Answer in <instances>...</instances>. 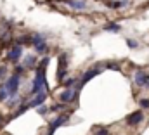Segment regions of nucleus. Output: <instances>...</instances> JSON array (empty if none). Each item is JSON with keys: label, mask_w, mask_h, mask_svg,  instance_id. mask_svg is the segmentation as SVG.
I'll use <instances>...</instances> for the list:
<instances>
[{"label": "nucleus", "mask_w": 149, "mask_h": 135, "mask_svg": "<svg viewBox=\"0 0 149 135\" xmlns=\"http://www.w3.org/2000/svg\"><path fill=\"white\" fill-rule=\"evenodd\" d=\"M49 64V57H45L42 63H40V66L37 68V71H35V78H33V87H31V94L33 95H37L42 92V88H45L47 87V80H45V68Z\"/></svg>", "instance_id": "1"}, {"label": "nucleus", "mask_w": 149, "mask_h": 135, "mask_svg": "<svg viewBox=\"0 0 149 135\" xmlns=\"http://www.w3.org/2000/svg\"><path fill=\"white\" fill-rule=\"evenodd\" d=\"M66 69H68V54H61L59 56V71H57V80L59 83L64 81V76H66Z\"/></svg>", "instance_id": "2"}, {"label": "nucleus", "mask_w": 149, "mask_h": 135, "mask_svg": "<svg viewBox=\"0 0 149 135\" xmlns=\"http://www.w3.org/2000/svg\"><path fill=\"white\" fill-rule=\"evenodd\" d=\"M68 121V114H63V116H57L56 120H52V121H49V132L47 135H54V132L59 128V127H63L64 123Z\"/></svg>", "instance_id": "3"}, {"label": "nucleus", "mask_w": 149, "mask_h": 135, "mask_svg": "<svg viewBox=\"0 0 149 135\" xmlns=\"http://www.w3.org/2000/svg\"><path fill=\"white\" fill-rule=\"evenodd\" d=\"M31 43H33V47H35V50L38 54H45L47 52V43H45L42 35H33L31 36Z\"/></svg>", "instance_id": "4"}, {"label": "nucleus", "mask_w": 149, "mask_h": 135, "mask_svg": "<svg viewBox=\"0 0 149 135\" xmlns=\"http://www.w3.org/2000/svg\"><path fill=\"white\" fill-rule=\"evenodd\" d=\"M134 81L137 87H149V74L144 69H139L135 74H134Z\"/></svg>", "instance_id": "5"}, {"label": "nucleus", "mask_w": 149, "mask_h": 135, "mask_svg": "<svg viewBox=\"0 0 149 135\" xmlns=\"http://www.w3.org/2000/svg\"><path fill=\"white\" fill-rule=\"evenodd\" d=\"M5 85H7V88H9L10 97H16L17 88H19V76H17V74H12V76L5 81Z\"/></svg>", "instance_id": "6"}, {"label": "nucleus", "mask_w": 149, "mask_h": 135, "mask_svg": "<svg viewBox=\"0 0 149 135\" xmlns=\"http://www.w3.org/2000/svg\"><path fill=\"white\" fill-rule=\"evenodd\" d=\"M23 56V47H21V43H17V45H14L12 49H9V52H7V59L9 61H12V63H16V61H19V57Z\"/></svg>", "instance_id": "7"}, {"label": "nucleus", "mask_w": 149, "mask_h": 135, "mask_svg": "<svg viewBox=\"0 0 149 135\" xmlns=\"http://www.w3.org/2000/svg\"><path fill=\"white\" fill-rule=\"evenodd\" d=\"M142 120H144V114H142V111H134V113H130V114L127 116V123H128L130 127H135V125H139Z\"/></svg>", "instance_id": "8"}, {"label": "nucleus", "mask_w": 149, "mask_h": 135, "mask_svg": "<svg viewBox=\"0 0 149 135\" xmlns=\"http://www.w3.org/2000/svg\"><path fill=\"white\" fill-rule=\"evenodd\" d=\"M45 99H47V92H40L37 95H33V99L28 102V106L30 107H38V106H42L45 102Z\"/></svg>", "instance_id": "9"}, {"label": "nucleus", "mask_w": 149, "mask_h": 135, "mask_svg": "<svg viewBox=\"0 0 149 135\" xmlns=\"http://www.w3.org/2000/svg\"><path fill=\"white\" fill-rule=\"evenodd\" d=\"M97 74H99V69H95V68H94V69H88V71H85V73H83V76H81V80H80V88H81V87H83L87 81H90L94 76H97Z\"/></svg>", "instance_id": "10"}, {"label": "nucleus", "mask_w": 149, "mask_h": 135, "mask_svg": "<svg viewBox=\"0 0 149 135\" xmlns=\"http://www.w3.org/2000/svg\"><path fill=\"white\" fill-rule=\"evenodd\" d=\"M74 97H76V90L73 88H66L64 92H61V102H71L74 101Z\"/></svg>", "instance_id": "11"}, {"label": "nucleus", "mask_w": 149, "mask_h": 135, "mask_svg": "<svg viewBox=\"0 0 149 135\" xmlns=\"http://www.w3.org/2000/svg\"><path fill=\"white\" fill-rule=\"evenodd\" d=\"M71 9H76V10H81V9H85V2H81V0H64Z\"/></svg>", "instance_id": "12"}, {"label": "nucleus", "mask_w": 149, "mask_h": 135, "mask_svg": "<svg viewBox=\"0 0 149 135\" xmlns=\"http://www.w3.org/2000/svg\"><path fill=\"white\" fill-rule=\"evenodd\" d=\"M104 31H113V33H118L120 30H121V26L120 24H116V23H108V24H104V28H102Z\"/></svg>", "instance_id": "13"}, {"label": "nucleus", "mask_w": 149, "mask_h": 135, "mask_svg": "<svg viewBox=\"0 0 149 135\" xmlns=\"http://www.w3.org/2000/svg\"><path fill=\"white\" fill-rule=\"evenodd\" d=\"M9 97H10V94H9L7 85H2V87H0V102H3L5 99H9Z\"/></svg>", "instance_id": "14"}, {"label": "nucleus", "mask_w": 149, "mask_h": 135, "mask_svg": "<svg viewBox=\"0 0 149 135\" xmlns=\"http://www.w3.org/2000/svg\"><path fill=\"white\" fill-rule=\"evenodd\" d=\"M35 63H37L35 56H26V57H24V66L26 68H33L35 66Z\"/></svg>", "instance_id": "15"}, {"label": "nucleus", "mask_w": 149, "mask_h": 135, "mask_svg": "<svg viewBox=\"0 0 149 135\" xmlns=\"http://www.w3.org/2000/svg\"><path fill=\"white\" fill-rule=\"evenodd\" d=\"M94 135H109V130L106 127H95L94 128Z\"/></svg>", "instance_id": "16"}, {"label": "nucleus", "mask_w": 149, "mask_h": 135, "mask_svg": "<svg viewBox=\"0 0 149 135\" xmlns=\"http://www.w3.org/2000/svg\"><path fill=\"white\" fill-rule=\"evenodd\" d=\"M106 68H108V69H116V71L121 69V66H120L118 63H106Z\"/></svg>", "instance_id": "17"}, {"label": "nucleus", "mask_w": 149, "mask_h": 135, "mask_svg": "<svg viewBox=\"0 0 149 135\" xmlns=\"http://www.w3.org/2000/svg\"><path fill=\"white\" fill-rule=\"evenodd\" d=\"M127 45H128L130 49H137V47H139V43H137L135 40H132V38H127Z\"/></svg>", "instance_id": "18"}, {"label": "nucleus", "mask_w": 149, "mask_h": 135, "mask_svg": "<svg viewBox=\"0 0 149 135\" xmlns=\"http://www.w3.org/2000/svg\"><path fill=\"white\" fill-rule=\"evenodd\" d=\"M64 107H66V102H61V104L52 106V107H50V111H59V109H64Z\"/></svg>", "instance_id": "19"}, {"label": "nucleus", "mask_w": 149, "mask_h": 135, "mask_svg": "<svg viewBox=\"0 0 149 135\" xmlns=\"http://www.w3.org/2000/svg\"><path fill=\"white\" fill-rule=\"evenodd\" d=\"M139 104H141V107L149 109V99H141V101H139Z\"/></svg>", "instance_id": "20"}, {"label": "nucleus", "mask_w": 149, "mask_h": 135, "mask_svg": "<svg viewBox=\"0 0 149 135\" xmlns=\"http://www.w3.org/2000/svg\"><path fill=\"white\" fill-rule=\"evenodd\" d=\"M123 5H127V2H113L111 7H114V9H120V7H123Z\"/></svg>", "instance_id": "21"}, {"label": "nucleus", "mask_w": 149, "mask_h": 135, "mask_svg": "<svg viewBox=\"0 0 149 135\" xmlns=\"http://www.w3.org/2000/svg\"><path fill=\"white\" fill-rule=\"evenodd\" d=\"M28 42H31V36H30V35H24V36L19 40V43H28Z\"/></svg>", "instance_id": "22"}, {"label": "nucleus", "mask_w": 149, "mask_h": 135, "mask_svg": "<svg viewBox=\"0 0 149 135\" xmlns=\"http://www.w3.org/2000/svg\"><path fill=\"white\" fill-rule=\"evenodd\" d=\"M5 71H7V68H5V66H0V80H2V76L5 74Z\"/></svg>", "instance_id": "23"}, {"label": "nucleus", "mask_w": 149, "mask_h": 135, "mask_svg": "<svg viewBox=\"0 0 149 135\" xmlns=\"http://www.w3.org/2000/svg\"><path fill=\"white\" fill-rule=\"evenodd\" d=\"M47 111H49L47 107H38V114H45Z\"/></svg>", "instance_id": "24"}, {"label": "nucleus", "mask_w": 149, "mask_h": 135, "mask_svg": "<svg viewBox=\"0 0 149 135\" xmlns=\"http://www.w3.org/2000/svg\"><path fill=\"white\" fill-rule=\"evenodd\" d=\"M16 71H17V73H19V74H21V73H23V71H24V69H23V68H21V66H17V68H16Z\"/></svg>", "instance_id": "25"}, {"label": "nucleus", "mask_w": 149, "mask_h": 135, "mask_svg": "<svg viewBox=\"0 0 149 135\" xmlns=\"http://www.w3.org/2000/svg\"><path fill=\"white\" fill-rule=\"evenodd\" d=\"M0 123H2V116H0Z\"/></svg>", "instance_id": "26"}]
</instances>
